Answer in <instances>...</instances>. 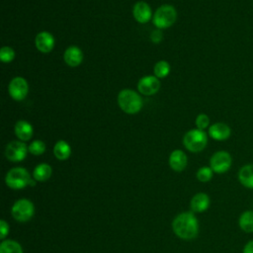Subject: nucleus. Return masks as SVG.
I'll return each mask as SVG.
<instances>
[{"label": "nucleus", "instance_id": "2", "mask_svg": "<svg viewBox=\"0 0 253 253\" xmlns=\"http://www.w3.org/2000/svg\"><path fill=\"white\" fill-rule=\"evenodd\" d=\"M6 185L14 190H20L28 186H35L36 182L31 178L30 173L23 167H15L9 170L5 177Z\"/></svg>", "mask_w": 253, "mask_h": 253}, {"label": "nucleus", "instance_id": "8", "mask_svg": "<svg viewBox=\"0 0 253 253\" xmlns=\"http://www.w3.org/2000/svg\"><path fill=\"white\" fill-rule=\"evenodd\" d=\"M29 149L22 140H13L6 145L5 156L12 162H20L27 156Z\"/></svg>", "mask_w": 253, "mask_h": 253}, {"label": "nucleus", "instance_id": "3", "mask_svg": "<svg viewBox=\"0 0 253 253\" xmlns=\"http://www.w3.org/2000/svg\"><path fill=\"white\" fill-rule=\"evenodd\" d=\"M118 104L125 113L133 115L141 110L142 99L135 91L124 89L118 95Z\"/></svg>", "mask_w": 253, "mask_h": 253}, {"label": "nucleus", "instance_id": "5", "mask_svg": "<svg viewBox=\"0 0 253 253\" xmlns=\"http://www.w3.org/2000/svg\"><path fill=\"white\" fill-rule=\"evenodd\" d=\"M185 147L191 152H200L205 149L208 143L207 133L199 128H193L187 131L183 137Z\"/></svg>", "mask_w": 253, "mask_h": 253}, {"label": "nucleus", "instance_id": "13", "mask_svg": "<svg viewBox=\"0 0 253 253\" xmlns=\"http://www.w3.org/2000/svg\"><path fill=\"white\" fill-rule=\"evenodd\" d=\"M63 59L68 66L76 67L81 64L83 60V52L78 46L71 45L65 49L63 53Z\"/></svg>", "mask_w": 253, "mask_h": 253}, {"label": "nucleus", "instance_id": "17", "mask_svg": "<svg viewBox=\"0 0 253 253\" xmlns=\"http://www.w3.org/2000/svg\"><path fill=\"white\" fill-rule=\"evenodd\" d=\"M210 197L205 193H198L196 194L191 202L190 206L194 212H203L210 207Z\"/></svg>", "mask_w": 253, "mask_h": 253}, {"label": "nucleus", "instance_id": "26", "mask_svg": "<svg viewBox=\"0 0 253 253\" xmlns=\"http://www.w3.org/2000/svg\"><path fill=\"white\" fill-rule=\"evenodd\" d=\"M212 173L213 171L211 167H207V166L201 167L197 172V179L203 183L209 182L212 178Z\"/></svg>", "mask_w": 253, "mask_h": 253}, {"label": "nucleus", "instance_id": "27", "mask_svg": "<svg viewBox=\"0 0 253 253\" xmlns=\"http://www.w3.org/2000/svg\"><path fill=\"white\" fill-rule=\"evenodd\" d=\"M210 125V118L206 114H200L196 118V126L197 128L204 130Z\"/></svg>", "mask_w": 253, "mask_h": 253}, {"label": "nucleus", "instance_id": "22", "mask_svg": "<svg viewBox=\"0 0 253 253\" xmlns=\"http://www.w3.org/2000/svg\"><path fill=\"white\" fill-rule=\"evenodd\" d=\"M0 253H23V249L19 242L8 239L0 244Z\"/></svg>", "mask_w": 253, "mask_h": 253}, {"label": "nucleus", "instance_id": "20", "mask_svg": "<svg viewBox=\"0 0 253 253\" xmlns=\"http://www.w3.org/2000/svg\"><path fill=\"white\" fill-rule=\"evenodd\" d=\"M53 154L58 160H66L71 154V147L65 140H58L53 146Z\"/></svg>", "mask_w": 253, "mask_h": 253}, {"label": "nucleus", "instance_id": "1", "mask_svg": "<svg viewBox=\"0 0 253 253\" xmlns=\"http://www.w3.org/2000/svg\"><path fill=\"white\" fill-rule=\"evenodd\" d=\"M172 229L179 238L191 240L199 233V222L193 212L185 211L173 219Z\"/></svg>", "mask_w": 253, "mask_h": 253}, {"label": "nucleus", "instance_id": "12", "mask_svg": "<svg viewBox=\"0 0 253 253\" xmlns=\"http://www.w3.org/2000/svg\"><path fill=\"white\" fill-rule=\"evenodd\" d=\"M133 18L140 24H145L151 19V8L144 1H138L132 8Z\"/></svg>", "mask_w": 253, "mask_h": 253}, {"label": "nucleus", "instance_id": "28", "mask_svg": "<svg viewBox=\"0 0 253 253\" xmlns=\"http://www.w3.org/2000/svg\"><path fill=\"white\" fill-rule=\"evenodd\" d=\"M9 233V224L4 220H0V238L4 239L6 235Z\"/></svg>", "mask_w": 253, "mask_h": 253}, {"label": "nucleus", "instance_id": "30", "mask_svg": "<svg viewBox=\"0 0 253 253\" xmlns=\"http://www.w3.org/2000/svg\"><path fill=\"white\" fill-rule=\"evenodd\" d=\"M242 253H253V240L248 241V242L244 245Z\"/></svg>", "mask_w": 253, "mask_h": 253}, {"label": "nucleus", "instance_id": "21", "mask_svg": "<svg viewBox=\"0 0 253 253\" xmlns=\"http://www.w3.org/2000/svg\"><path fill=\"white\" fill-rule=\"evenodd\" d=\"M238 225L246 233L253 232V211H243L238 218Z\"/></svg>", "mask_w": 253, "mask_h": 253}, {"label": "nucleus", "instance_id": "7", "mask_svg": "<svg viewBox=\"0 0 253 253\" xmlns=\"http://www.w3.org/2000/svg\"><path fill=\"white\" fill-rule=\"evenodd\" d=\"M232 164L231 155L224 150L216 151L210 159V167L214 173L222 174L229 170Z\"/></svg>", "mask_w": 253, "mask_h": 253}, {"label": "nucleus", "instance_id": "10", "mask_svg": "<svg viewBox=\"0 0 253 253\" xmlns=\"http://www.w3.org/2000/svg\"><path fill=\"white\" fill-rule=\"evenodd\" d=\"M159 88H160L159 78L152 75H148L140 78L137 83L138 91L145 96H151L156 94Z\"/></svg>", "mask_w": 253, "mask_h": 253}, {"label": "nucleus", "instance_id": "24", "mask_svg": "<svg viewBox=\"0 0 253 253\" xmlns=\"http://www.w3.org/2000/svg\"><path fill=\"white\" fill-rule=\"evenodd\" d=\"M29 152L34 154V155H42L44 151H45V143L42 140L37 139L34 140L30 143V145L28 146Z\"/></svg>", "mask_w": 253, "mask_h": 253}, {"label": "nucleus", "instance_id": "6", "mask_svg": "<svg viewBox=\"0 0 253 253\" xmlns=\"http://www.w3.org/2000/svg\"><path fill=\"white\" fill-rule=\"evenodd\" d=\"M12 216L20 222H26L30 220L35 213L34 204L27 199H20L14 203L11 209Z\"/></svg>", "mask_w": 253, "mask_h": 253}, {"label": "nucleus", "instance_id": "11", "mask_svg": "<svg viewBox=\"0 0 253 253\" xmlns=\"http://www.w3.org/2000/svg\"><path fill=\"white\" fill-rule=\"evenodd\" d=\"M35 43L39 51L42 53H48L53 49L55 41L50 33L43 31L36 36Z\"/></svg>", "mask_w": 253, "mask_h": 253}, {"label": "nucleus", "instance_id": "15", "mask_svg": "<svg viewBox=\"0 0 253 253\" xmlns=\"http://www.w3.org/2000/svg\"><path fill=\"white\" fill-rule=\"evenodd\" d=\"M187 163H188V158L184 151L180 149H176L171 152L169 156V165L171 169L177 172L183 171L186 168Z\"/></svg>", "mask_w": 253, "mask_h": 253}, {"label": "nucleus", "instance_id": "4", "mask_svg": "<svg viewBox=\"0 0 253 253\" xmlns=\"http://www.w3.org/2000/svg\"><path fill=\"white\" fill-rule=\"evenodd\" d=\"M177 19V11L174 6L165 4L160 6L153 15V24L159 29H167L171 27Z\"/></svg>", "mask_w": 253, "mask_h": 253}, {"label": "nucleus", "instance_id": "18", "mask_svg": "<svg viewBox=\"0 0 253 253\" xmlns=\"http://www.w3.org/2000/svg\"><path fill=\"white\" fill-rule=\"evenodd\" d=\"M238 181L242 186L253 189V164H246L238 171Z\"/></svg>", "mask_w": 253, "mask_h": 253}, {"label": "nucleus", "instance_id": "19", "mask_svg": "<svg viewBox=\"0 0 253 253\" xmlns=\"http://www.w3.org/2000/svg\"><path fill=\"white\" fill-rule=\"evenodd\" d=\"M52 169L51 167L46 163H41L36 166L33 172V177L36 181L39 182H44L48 180L51 176Z\"/></svg>", "mask_w": 253, "mask_h": 253}, {"label": "nucleus", "instance_id": "23", "mask_svg": "<svg viewBox=\"0 0 253 253\" xmlns=\"http://www.w3.org/2000/svg\"><path fill=\"white\" fill-rule=\"evenodd\" d=\"M154 76L157 78H164L166 77L170 72V65L165 60H159L154 65Z\"/></svg>", "mask_w": 253, "mask_h": 253}, {"label": "nucleus", "instance_id": "25", "mask_svg": "<svg viewBox=\"0 0 253 253\" xmlns=\"http://www.w3.org/2000/svg\"><path fill=\"white\" fill-rule=\"evenodd\" d=\"M15 50L10 46H3L0 49V59L4 63H9L15 58Z\"/></svg>", "mask_w": 253, "mask_h": 253}, {"label": "nucleus", "instance_id": "29", "mask_svg": "<svg viewBox=\"0 0 253 253\" xmlns=\"http://www.w3.org/2000/svg\"><path fill=\"white\" fill-rule=\"evenodd\" d=\"M163 39V36H162V32L159 30V29H156L154 30L152 33H151V36H150V40L154 42V43H159Z\"/></svg>", "mask_w": 253, "mask_h": 253}, {"label": "nucleus", "instance_id": "9", "mask_svg": "<svg viewBox=\"0 0 253 253\" xmlns=\"http://www.w3.org/2000/svg\"><path fill=\"white\" fill-rule=\"evenodd\" d=\"M10 97L15 101H23L29 92V85L25 78L17 76L14 77L8 86Z\"/></svg>", "mask_w": 253, "mask_h": 253}, {"label": "nucleus", "instance_id": "16", "mask_svg": "<svg viewBox=\"0 0 253 253\" xmlns=\"http://www.w3.org/2000/svg\"><path fill=\"white\" fill-rule=\"evenodd\" d=\"M14 131L16 136L22 140V141H28L32 138L34 130H33V126L24 120L18 121L14 126Z\"/></svg>", "mask_w": 253, "mask_h": 253}, {"label": "nucleus", "instance_id": "14", "mask_svg": "<svg viewBox=\"0 0 253 253\" xmlns=\"http://www.w3.org/2000/svg\"><path fill=\"white\" fill-rule=\"evenodd\" d=\"M209 134L214 140H225L231 134L230 127L224 123H215L209 128Z\"/></svg>", "mask_w": 253, "mask_h": 253}]
</instances>
